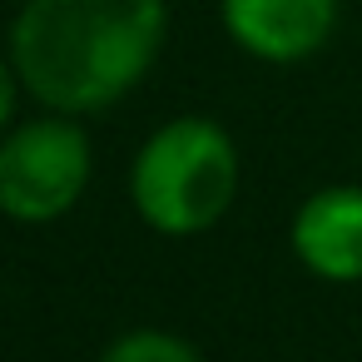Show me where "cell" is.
<instances>
[{
  "mask_svg": "<svg viewBox=\"0 0 362 362\" xmlns=\"http://www.w3.org/2000/svg\"><path fill=\"white\" fill-rule=\"evenodd\" d=\"M238 144L209 115H174L129 164V204L164 238L209 233L238 199Z\"/></svg>",
  "mask_w": 362,
  "mask_h": 362,
  "instance_id": "obj_2",
  "label": "cell"
},
{
  "mask_svg": "<svg viewBox=\"0 0 362 362\" xmlns=\"http://www.w3.org/2000/svg\"><path fill=\"white\" fill-rule=\"evenodd\" d=\"M288 248L322 283H362V184L308 194L288 223Z\"/></svg>",
  "mask_w": 362,
  "mask_h": 362,
  "instance_id": "obj_5",
  "label": "cell"
},
{
  "mask_svg": "<svg viewBox=\"0 0 362 362\" xmlns=\"http://www.w3.org/2000/svg\"><path fill=\"white\" fill-rule=\"evenodd\" d=\"M21 95H25V80H21L16 60H11V55H0V134L16 124V105H21Z\"/></svg>",
  "mask_w": 362,
  "mask_h": 362,
  "instance_id": "obj_7",
  "label": "cell"
},
{
  "mask_svg": "<svg viewBox=\"0 0 362 362\" xmlns=\"http://www.w3.org/2000/svg\"><path fill=\"white\" fill-rule=\"evenodd\" d=\"M342 0H218L228 40L263 65H303L337 30Z\"/></svg>",
  "mask_w": 362,
  "mask_h": 362,
  "instance_id": "obj_4",
  "label": "cell"
},
{
  "mask_svg": "<svg viewBox=\"0 0 362 362\" xmlns=\"http://www.w3.org/2000/svg\"><path fill=\"white\" fill-rule=\"evenodd\" d=\"M100 362H204V352H199L189 337H179V332H164V327H129V332H119V337L100 352Z\"/></svg>",
  "mask_w": 362,
  "mask_h": 362,
  "instance_id": "obj_6",
  "label": "cell"
},
{
  "mask_svg": "<svg viewBox=\"0 0 362 362\" xmlns=\"http://www.w3.org/2000/svg\"><path fill=\"white\" fill-rule=\"evenodd\" d=\"M169 0H25L11 60L40 110L100 115L159 65Z\"/></svg>",
  "mask_w": 362,
  "mask_h": 362,
  "instance_id": "obj_1",
  "label": "cell"
},
{
  "mask_svg": "<svg viewBox=\"0 0 362 362\" xmlns=\"http://www.w3.org/2000/svg\"><path fill=\"white\" fill-rule=\"evenodd\" d=\"M95 174V144L80 129V115L45 110L0 134V214L11 223H55L65 218Z\"/></svg>",
  "mask_w": 362,
  "mask_h": 362,
  "instance_id": "obj_3",
  "label": "cell"
}]
</instances>
